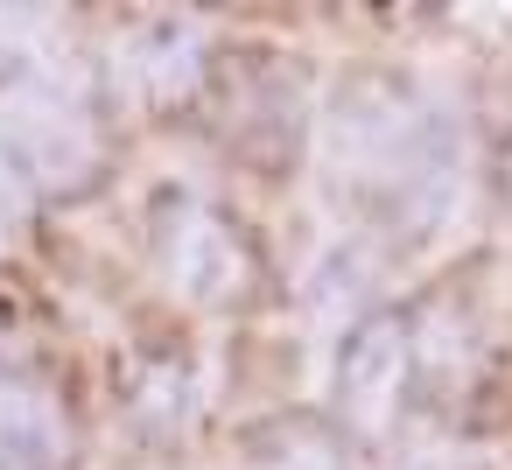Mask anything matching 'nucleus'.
Returning a JSON list of instances; mask_svg holds the SVG:
<instances>
[{"instance_id":"obj_1","label":"nucleus","mask_w":512,"mask_h":470,"mask_svg":"<svg viewBox=\"0 0 512 470\" xmlns=\"http://www.w3.org/2000/svg\"><path fill=\"white\" fill-rule=\"evenodd\" d=\"M155 246H162L169 281H176L190 302H232V295H246V281H253V260H246L239 232H232L218 211L190 204V197H169V211L155 218Z\"/></svg>"},{"instance_id":"obj_2","label":"nucleus","mask_w":512,"mask_h":470,"mask_svg":"<svg viewBox=\"0 0 512 470\" xmlns=\"http://www.w3.org/2000/svg\"><path fill=\"white\" fill-rule=\"evenodd\" d=\"M400 386H407V330L393 316H372L344 337V358H337V414L344 428L358 435H379L400 407Z\"/></svg>"},{"instance_id":"obj_3","label":"nucleus","mask_w":512,"mask_h":470,"mask_svg":"<svg viewBox=\"0 0 512 470\" xmlns=\"http://www.w3.org/2000/svg\"><path fill=\"white\" fill-rule=\"evenodd\" d=\"M64 463H71L64 407L36 379L0 372V470H64Z\"/></svg>"},{"instance_id":"obj_4","label":"nucleus","mask_w":512,"mask_h":470,"mask_svg":"<svg viewBox=\"0 0 512 470\" xmlns=\"http://www.w3.org/2000/svg\"><path fill=\"white\" fill-rule=\"evenodd\" d=\"M22 197H29V176H22L15 148L0 141V218H15V211H22Z\"/></svg>"}]
</instances>
